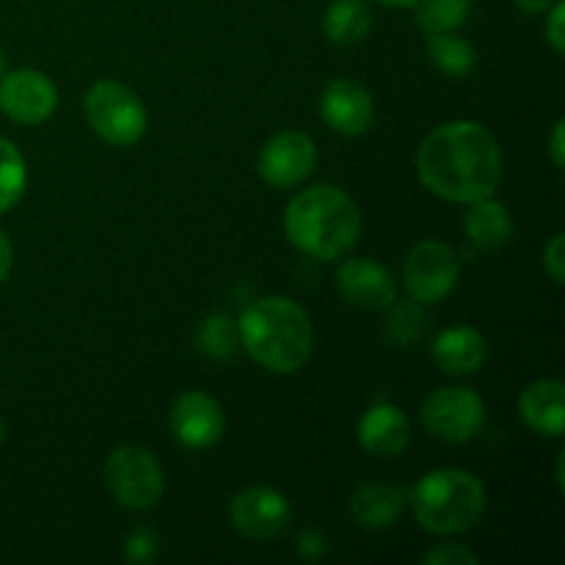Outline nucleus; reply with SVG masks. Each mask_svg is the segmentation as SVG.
<instances>
[{
	"label": "nucleus",
	"instance_id": "473e14b6",
	"mask_svg": "<svg viewBox=\"0 0 565 565\" xmlns=\"http://www.w3.org/2000/svg\"><path fill=\"white\" fill-rule=\"evenodd\" d=\"M379 3L392 6V9H408V6H414L417 0H379Z\"/></svg>",
	"mask_w": 565,
	"mask_h": 565
},
{
	"label": "nucleus",
	"instance_id": "393cba45",
	"mask_svg": "<svg viewBox=\"0 0 565 565\" xmlns=\"http://www.w3.org/2000/svg\"><path fill=\"white\" fill-rule=\"evenodd\" d=\"M423 312L414 307H401L395 309V318H392L390 323V334L392 340L397 342H408V340H417L419 331H423Z\"/></svg>",
	"mask_w": 565,
	"mask_h": 565
},
{
	"label": "nucleus",
	"instance_id": "7c9ffc66",
	"mask_svg": "<svg viewBox=\"0 0 565 565\" xmlns=\"http://www.w3.org/2000/svg\"><path fill=\"white\" fill-rule=\"evenodd\" d=\"M11 259H14V252H11V241L6 237V232L0 230V281L9 276L11 270Z\"/></svg>",
	"mask_w": 565,
	"mask_h": 565
},
{
	"label": "nucleus",
	"instance_id": "20e7f679",
	"mask_svg": "<svg viewBox=\"0 0 565 565\" xmlns=\"http://www.w3.org/2000/svg\"><path fill=\"white\" fill-rule=\"evenodd\" d=\"M412 508L428 533H467L483 516L486 489L467 469H436L414 486Z\"/></svg>",
	"mask_w": 565,
	"mask_h": 565
},
{
	"label": "nucleus",
	"instance_id": "f03ea898",
	"mask_svg": "<svg viewBox=\"0 0 565 565\" xmlns=\"http://www.w3.org/2000/svg\"><path fill=\"white\" fill-rule=\"evenodd\" d=\"M287 237L315 259H337L351 252L362 232V213L345 191L315 185L296 193L285 210Z\"/></svg>",
	"mask_w": 565,
	"mask_h": 565
},
{
	"label": "nucleus",
	"instance_id": "a211bd4d",
	"mask_svg": "<svg viewBox=\"0 0 565 565\" xmlns=\"http://www.w3.org/2000/svg\"><path fill=\"white\" fill-rule=\"evenodd\" d=\"M434 362L450 375H469L483 367L486 340L469 326H456L436 337Z\"/></svg>",
	"mask_w": 565,
	"mask_h": 565
},
{
	"label": "nucleus",
	"instance_id": "f3484780",
	"mask_svg": "<svg viewBox=\"0 0 565 565\" xmlns=\"http://www.w3.org/2000/svg\"><path fill=\"white\" fill-rule=\"evenodd\" d=\"M348 511L364 530L392 527L406 511V491L390 483H364L351 494Z\"/></svg>",
	"mask_w": 565,
	"mask_h": 565
},
{
	"label": "nucleus",
	"instance_id": "6e6552de",
	"mask_svg": "<svg viewBox=\"0 0 565 565\" xmlns=\"http://www.w3.org/2000/svg\"><path fill=\"white\" fill-rule=\"evenodd\" d=\"M461 276V259L456 248L441 241H423L412 248L403 268L406 290L414 301L436 303L452 292Z\"/></svg>",
	"mask_w": 565,
	"mask_h": 565
},
{
	"label": "nucleus",
	"instance_id": "9b49d317",
	"mask_svg": "<svg viewBox=\"0 0 565 565\" xmlns=\"http://www.w3.org/2000/svg\"><path fill=\"white\" fill-rule=\"evenodd\" d=\"M58 105L53 81L36 70H17L0 81V110L17 125H42Z\"/></svg>",
	"mask_w": 565,
	"mask_h": 565
},
{
	"label": "nucleus",
	"instance_id": "c756f323",
	"mask_svg": "<svg viewBox=\"0 0 565 565\" xmlns=\"http://www.w3.org/2000/svg\"><path fill=\"white\" fill-rule=\"evenodd\" d=\"M563 130H565V125H563V119H561V121H557V125H555V130H552V141H550V154H552V163H555L557 169H563V166H565Z\"/></svg>",
	"mask_w": 565,
	"mask_h": 565
},
{
	"label": "nucleus",
	"instance_id": "bb28decb",
	"mask_svg": "<svg viewBox=\"0 0 565 565\" xmlns=\"http://www.w3.org/2000/svg\"><path fill=\"white\" fill-rule=\"evenodd\" d=\"M158 555V539H154L149 530H136V533L127 539L125 557L132 563H152Z\"/></svg>",
	"mask_w": 565,
	"mask_h": 565
},
{
	"label": "nucleus",
	"instance_id": "ddd939ff",
	"mask_svg": "<svg viewBox=\"0 0 565 565\" xmlns=\"http://www.w3.org/2000/svg\"><path fill=\"white\" fill-rule=\"evenodd\" d=\"M337 290L359 309H390L397 301V285L390 270L373 259H348L337 270Z\"/></svg>",
	"mask_w": 565,
	"mask_h": 565
},
{
	"label": "nucleus",
	"instance_id": "72a5a7b5",
	"mask_svg": "<svg viewBox=\"0 0 565 565\" xmlns=\"http://www.w3.org/2000/svg\"><path fill=\"white\" fill-rule=\"evenodd\" d=\"M3 72H6V53L0 50V75H3Z\"/></svg>",
	"mask_w": 565,
	"mask_h": 565
},
{
	"label": "nucleus",
	"instance_id": "7ed1b4c3",
	"mask_svg": "<svg viewBox=\"0 0 565 565\" xmlns=\"http://www.w3.org/2000/svg\"><path fill=\"white\" fill-rule=\"evenodd\" d=\"M243 348L270 373H296L312 353V323L292 298L254 301L237 320Z\"/></svg>",
	"mask_w": 565,
	"mask_h": 565
},
{
	"label": "nucleus",
	"instance_id": "423d86ee",
	"mask_svg": "<svg viewBox=\"0 0 565 565\" xmlns=\"http://www.w3.org/2000/svg\"><path fill=\"white\" fill-rule=\"evenodd\" d=\"M105 486L119 505L147 511L163 497L166 480L158 458L147 447H116L105 461Z\"/></svg>",
	"mask_w": 565,
	"mask_h": 565
},
{
	"label": "nucleus",
	"instance_id": "b1692460",
	"mask_svg": "<svg viewBox=\"0 0 565 565\" xmlns=\"http://www.w3.org/2000/svg\"><path fill=\"white\" fill-rule=\"evenodd\" d=\"M196 342L202 353H207L210 359H230L237 351V342H241L237 323L226 318V315H213V318L202 323Z\"/></svg>",
	"mask_w": 565,
	"mask_h": 565
},
{
	"label": "nucleus",
	"instance_id": "39448f33",
	"mask_svg": "<svg viewBox=\"0 0 565 565\" xmlns=\"http://www.w3.org/2000/svg\"><path fill=\"white\" fill-rule=\"evenodd\" d=\"M86 119L99 138L116 147H132L147 132L149 116L132 88L119 81H99L86 94Z\"/></svg>",
	"mask_w": 565,
	"mask_h": 565
},
{
	"label": "nucleus",
	"instance_id": "aec40b11",
	"mask_svg": "<svg viewBox=\"0 0 565 565\" xmlns=\"http://www.w3.org/2000/svg\"><path fill=\"white\" fill-rule=\"evenodd\" d=\"M370 28H373V11L364 0H334L323 17L326 36L342 47L362 42Z\"/></svg>",
	"mask_w": 565,
	"mask_h": 565
},
{
	"label": "nucleus",
	"instance_id": "a878e982",
	"mask_svg": "<svg viewBox=\"0 0 565 565\" xmlns=\"http://www.w3.org/2000/svg\"><path fill=\"white\" fill-rule=\"evenodd\" d=\"M478 555L461 544H441L425 555V565H475Z\"/></svg>",
	"mask_w": 565,
	"mask_h": 565
},
{
	"label": "nucleus",
	"instance_id": "0eeeda50",
	"mask_svg": "<svg viewBox=\"0 0 565 565\" xmlns=\"http://www.w3.org/2000/svg\"><path fill=\"white\" fill-rule=\"evenodd\" d=\"M486 403L478 392L467 386H445L436 390L423 406V425L436 439L461 445L483 430Z\"/></svg>",
	"mask_w": 565,
	"mask_h": 565
},
{
	"label": "nucleus",
	"instance_id": "1a4fd4ad",
	"mask_svg": "<svg viewBox=\"0 0 565 565\" xmlns=\"http://www.w3.org/2000/svg\"><path fill=\"white\" fill-rule=\"evenodd\" d=\"M318 163V147L307 132H279L259 149L257 171L268 185L296 188L307 180Z\"/></svg>",
	"mask_w": 565,
	"mask_h": 565
},
{
	"label": "nucleus",
	"instance_id": "2eb2a0df",
	"mask_svg": "<svg viewBox=\"0 0 565 565\" xmlns=\"http://www.w3.org/2000/svg\"><path fill=\"white\" fill-rule=\"evenodd\" d=\"M412 441V425L397 406H375L359 423V445L375 458H397Z\"/></svg>",
	"mask_w": 565,
	"mask_h": 565
},
{
	"label": "nucleus",
	"instance_id": "f8f14e48",
	"mask_svg": "<svg viewBox=\"0 0 565 565\" xmlns=\"http://www.w3.org/2000/svg\"><path fill=\"white\" fill-rule=\"evenodd\" d=\"M169 425L174 439L188 450H207L224 436V412L218 401L204 392H185L171 406Z\"/></svg>",
	"mask_w": 565,
	"mask_h": 565
},
{
	"label": "nucleus",
	"instance_id": "412c9836",
	"mask_svg": "<svg viewBox=\"0 0 565 565\" xmlns=\"http://www.w3.org/2000/svg\"><path fill=\"white\" fill-rule=\"evenodd\" d=\"M428 58L436 70L450 77H463L478 64V53L467 39L452 33H430L428 36Z\"/></svg>",
	"mask_w": 565,
	"mask_h": 565
},
{
	"label": "nucleus",
	"instance_id": "f257e3e1",
	"mask_svg": "<svg viewBox=\"0 0 565 565\" xmlns=\"http://www.w3.org/2000/svg\"><path fill=\"white\" fill-rule=\"evenodd\" d=\"M417 174L439 199L472 204L500 188V143L478 121H447L419 147Z\"/></svg>",
	"mask_w": 565,
	"mask_h": 565
},
{
	"label": "nucleus",
	"instance_id": "4468645a",
	"mask_svg": "<svg viewBox=\"0 0 565 565\" xmlns=\"http://www.w3.org/2000/svg\"><path fill=\"white\" fill-rule=\"evenodd\" d=\"M320 114L331 130L342 136H362L373 125V97L362 83L337 77L320 97Z\"/></svg>",
	"mask_w": 565,
	"mask_h": 565
},
{
	"label": "nucleus",
	"instance_id": "4be33fe9",
	"mask_svg": "<svg viewBox=\"0 0 565 565\" xmlns=\"http://www.w3.org/2000/svg\"><path fill=\"white\" fill-rule=\"evenodd\" d=\"M417 22L425 33H452L467 22L469 0H417Z\"/></svg>",
	"mask_w": 565,
	"mask_h": 565
},
{
	"label": "nucleus",
	"instance_id": "9d476101",
	"mask_svg": "<svg viewBox=\"0 0 565 565\" xmlns=\"http://www.w3.org/2000/svg\"><path fill=\"white\" fill-rule=\"evenodd\" d=\"M290 502L268 486H248L235 494L230 505V522L252 541H270L290 524Z\"/></svg>",
	"mask_w": 565,
	"mask_h": 565
},
{
	"label": "nucleus",
	"instance_id": "2f4dec72",
	"mask_svg": "<svg viewBox=\"0 0 565 565\" xmlns=\"http://www.w3.org/2000/svg\"><path fill=\"white\" fill-rule=\"evenodd\" d=\"M516 3V9H522L524 14H541V11L550 9L555 0H513Z\"/></svg>",
	"mask_w": 565,
	"mask_h": 565
},
{
	"label": "nucleus",
	"instance_id": "cd10ccee",
	"mask_svg": "<svg viewBox=\"0 0 565 565\" xmlns=\"http://www.w3.org/2000/svg\"><path fill=\"white\" fill-rule=\"evenodd\" d=\"M563 20H565V0H555L550 11V20H546V42L552 44V50H555L557 55L565 53Z\"/></svg>",
	"mask_w": 565,
	"mask_h": 565
},
{
	"label": "nucleus",
	"instance_id": "6ab92c4d",
	"mask_svg": "<svg viewBox=\"0 0 565 565\" xmlns=\"http://www.w3.org/2000/svg\"><path fill=\"white\" fill-rule=\"evenodd\" d=\"M463 226H467L469 241L483 248V252H497L513 237L511 213H508L505 204L494 202L491 196L472 202L467 218H463Z\"/></svg>",
	"mask_w": 565,
	"mask_h": 565
},
{
	"label": "nucleus",
	"instance_id": "f704fd0d",
	"mask_svg": "<svg viewBox=\"0 0 565 565\" xmlns=\"http://www.w3.org/2000/svg\"><path fill=\"white\" fill-rule=\"evenodd\" d=\"M3 439H6V425L0 423V441H3Z\"/></svg>",
	"mask_w": 565,
	"mask_h": 565
},
{
	"label": "nucleus",
	"instance_id": "5701e85b",
	"mask_svg": "<svg viewBox=\"0 0 565 565\" xmlns=\"http://www.w3.org/2000/svg\"><path fill=\"white\" fill-rule=\"evenodd\" d=\"M28 171L20 149L11 141L0 138V215L9 213L25 191Z\"/></svg>",
	"mask_w": 565,
	"mask_h": 565
},
{
	"label": "nucleus",
	"instance_id": "c85d7f7f",
	"mask_svg": "<svg viewBox=\"0 0 565 565\" xmlns=\"http://www.w3.org/2000/svg\"><path fill=\"white\" fill-rule=\"evenodd\" d=\"M544 265L550 270L552 281L555 285H563V274H565V257H563V235H555L550 241V246L544 248Z\"/></svg>",
	"mask_w": 565,
	"mask_h": 565
},
{
	"label": "nucleus",
	"instance_id": "dca6fc26",
	"mask_svg": "<svg viewBox=\"0 0 565 565\" xmlns=\"http://www.w3.org/2000/svg\"><path fill=\"white\" fill-rule=\"evenodd\" d=\"M519 414L541 436H563L565 428V390L561 381H533L519 397Z\"/></svg>",
	"mask_w": 565,
	"mask_h": 565
}]
</instances>
